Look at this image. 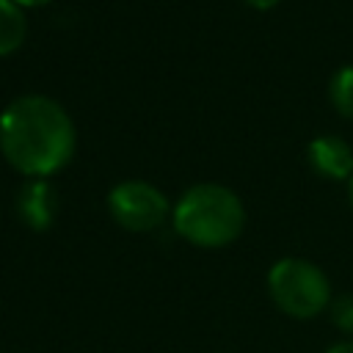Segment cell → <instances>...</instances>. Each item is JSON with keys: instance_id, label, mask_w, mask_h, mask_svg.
<instances>
[{"instance_id": "cell-7", "label": "cell", "mask_w": 353, "mask_h": 353, "mask_svg": "<svg viewBox=\"0 0 353 353\" xmlns=\"http://www.w3.org/2000/svg\"><path fill=\"white\" fill-rule=\"evenodd\" d=\"M25 36H28V19L22 6L14 0H0V55L19 50Z\"/></svg>"}, {"instance_id": "cell-11", "label": "cell", "mask_w": 353, "mask_h": 353, "mask_svg": "<svg viewBox=\"0 0 353 353\" xmlns=\"http://www.w3.org/2000/svg\"><path fill=\"white\" fill-rule=\"evenodd\" d=\"M245 6H251V8H256V11H268V8H273L279 0H243Z\"/></svg>"}, {"instance_id": "cell-5", "label": "cell", "mask_w": 353, "mask_h": 353, "mask_svg": "<svg viewBox=\"0 0 353 353\" xmlns=\"http://www.w3.org/2000/svg\"><path fill=\"white\" fill-rule=\"evenodd\" d=\"M14 210H17V218L33 229V232H44L52 226L55 215H58V196H55V188L47 182V179H28L17 199H14Z\"/></svg>"}, {"instance_id": "cell-9", "label": "cell", "mask_w": 353, "mask_h": 353, "mask_svg": "<svg viewBox=\"0 0 353 353\" xmlns=\"http://www.w3.org/2000/svg\"><path fill=\"white\" fill-rule=\"evenodd\" d=\"M328 314L334 328H339L342 334H353V295H336L328 303Z\"/></svg>"}, {"instance_id": "cell-3", "label": "cell", "mask_w": 353, "mask_h": 353, "mask_svg": "<svg viewBox=\"0 0 353 353\" xmlns=\"http://www.w3.org/2000/svg\"><path fill=\"white\" fill-rule=\"evenodd\" d=\"M270 301L292 320H312L331 303V281L320 265L303 256H284L268 270Z\"/></svg>"}, {"instance_id": "cell-1", "label": "cell", "mask_w": 353, "mask_h": 353, "mask_svg": "<svg viewBox=\"0 0 353 353\" xmlns=\"http://www.w3.org/2000/svg\"><path fill=\"white\" fill-rule=\"evenodd\" d=\"M77 132L61 102L44 94H25L0 113V152L28 179H47L74 154Z\"/></svg>"}, {"instance_id": "cell-2", "label": "cell", "mask_w": 353, "mask_h": 353, "mask_svg": "<svg viewBox=\"0 0 353 353\" xmlns=\"http://www.w3.org/2000/svg\"><path fill=\"white\" fill-rule=\"evenodd\" d=\"M174 232L199 248H223L245 226V207L234 190L215 182L188 188L171 207Z\"/></svg>"}, {"instance_id": "cell-6", "label": "cell", "mask_w": 353, "mask_h": 353, "mask_svg": "<svg viewBox=\"0 0 353 353\" xmlns=\"http://www.w3.org/2000/svg\"><path fill=\"white\" fill-rule=\"evenodd\" d=\"M306 157H309V165L325 179L347 182L353 176V149L347 141H342L336 135L314 138L306 149Z\"/></svg>"}, {"instance_id": "cell-4", "label": "cell", "mask_w": 353, "mask_h": 353, "mask_svg": "<svg viewBox=\"0 0 353 353\" xmlns=\"http://www.w3.org/2000/svg\"><path fill=\"white\" fill-rule=\"evenodd\" d=\"M110 218L127 232H154L171 215V204L160 188L143 179H127L108 193Z\"/></svg>"}, {"instance_id": "cell-12", "label": "cell", "mask_w": 353, "mask_h": 353, "mask_svg": "<svg viewBox=\"0 0 353 353\" xmlns=\"http://www.w3.org/2000/svg\"><path fill=\"white\" fill-rule=\"evenodd\" d=\"M14 3H19L22 8H30V6H47L50 0H14Z\"/></svg>"}, {"instance_id": "cell-13", "label": "cell", "mask_w": 353, "mask_h": 353, "mask_svg": "<svg viewBox=\"0 0 353 353\" xmlns=\"http://www.w3.org/2000/svg\"><path fill=\"white\" fill-rule=\"evenodd\" d=\"M347 199H350V207H353V176L347 179Z\"/></svg>"}, {"instance_id": "cell-8", "label": "cell", "mask_w": 353, "mask_h": 353, "mask_svg": "<svg viewBox=\"0 0 353 353\" xmlns=\"http://www.w3.org/2000/svg\"><path fill=\"white\" fill-rule=\"evenodd\" d=\"M328 99L339 116L353 121V66H342L334 72L328 83Z\"/></svg>"}, {"instance_id": "cell-10", "label": "cell", "mask_w": 353, "mask_h": 353, "mask_svg": "<svg viewBox=\"0 0 353 353\" xmlns=\"http://www.w3.org/2000/svg\"><path fill=\"white\" fill-rule=\"evenodd\" d=\"M323 353H353V339H345V342H334V345H328Z\"/></svg>"}]
</instances>
